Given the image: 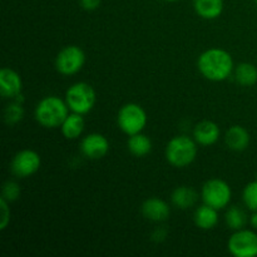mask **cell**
<instances>
[{
    "label": "cell",
    "instance_id": "22",
    "mask_svg": "<svg viewBox=\"0 0 257 257\" xmlns=\"http://www.w3.org/2000/svg\"><path fill=\"white\" fill-rule=\"evenodd\" d=\"M24 117V108L22 103L12 102L4 109V120L8 125H14L19 123Z\"/></svg>",
    "mask_w": 257,
    "mask_h": 257
},
{
    "label": "cell",
    "instance_id": "13",
    "mask_svg": "<svg viewBox=\"0 0 257 257\" xmlns=\"http://www.w3.org/2000/svg\"><path fill=\"white\" fill-rule=\"evenodd\" d=\"M221 130L217 123L212 120H202L193 128V140L203 147L212 146L220 140Z\"/></svg>",
    "mask_w": 257,
    "mask_h": 257
},
{
    "label": "cell",
    "instance_id": "25",
    "mask_svg": "<svg viewBox=\"0 0 257 257\" xmlns=\"http://www.w3.org/2000/svg\"><path fill=\"white\" fill-rule=\"evenodd\" d=\"M0 203H2V220H0V230L4 231L5 228L8 227V225L10 223V216H12V211H10L9 202L4 198L0 200Z\"/></svg>",
    "mask_w": 257,
    "mask_h": 257
},
{
    "label": "cell",
    "instance_id": "19",
    "mask_svg": "<svg viewBox=\"0 0 257 257\" xmlns=\"http://www.w3.org/2000/svg\"><path fill=\"white\" fill-rule=\"evenodd\" d=\"M127 148L135 157H145L150 155L152 151V141L148 136L143 135L142 132L137 135L130 136L127 141Z\"/></svg>",
    "mask_w": 257,
    "mask_h": 257
},
{
    "label": "cell",
    "instance_id": "7",
    "mask_svg": "<svg viewBox=\"0 0 257 257\" xmlns=\"http://www.w3.org/2000/svg\"><path fill=\"white\" fill-rule=\"evenodd\" d=\"M85 53L78 45L64 47L55 58V69L62 75H74L83 69Z\"/></svg>",
    "mask_w": 257,
    "mask_h": 257
},
{
    "label": "cell",
    "instance_id": "26",
    "mask_svg": "<svg viewBox=\"0 0 257 257\" xmlns=\"http://www.w3.org/2000/svg\"><path fill=\"white\" fill-rule=\"evenodd\" d=\"M79 4L87 12H93V10H97L100 7L102 0H79Z\"/></svg>",
    "mask_w": 257,
    "mask_h": 257
},
{
    "label": "cell",
    "instance_id": "27",
    "mask_svg": "<svg viewBox=\"0 0 257 257\" xmlns=\"http://www.w3.org/2000/svg\"><path fill=\"white\" fill-rule=\"evenodd\" d=\"M166 236H167V232H166L165 228L158 227L152 232V240L156 241V242H161V241L165 240Z\"/></svg>",
    "mask_w": 257,
    "mask_h": 257
},
{
    "label": "cell",
    "instance_id": "5",
    "mask_svg": "<svg viewBox=\"0 0 257 257\" xmlns=\"http://www.w3.org/2000/svg\"><path fill=\"white\" fill-rule=\"evenodd\" d=\"M117 124L124 135L141 133L147 124V113L137 103H127L118 110Z\"/></svg>",
    "mask_w": 257,
    "mask_h": 257
},
{
    "label": "cell",
    "instance_id": "28",
    "mask_svg": "<svg viewBox=\"0 0 257 257\" xmlns=\"http://www.w3.org/2000/svg\"><path fill=\"white\" fill-rule=\"evenodd\" d=\"M250 225L252 226L253 230L257 231V211H256V212H252V215H251Z\"/></svg>",
    "mask_w": 257,
    "mask_h": 257
},
{
    "label": "cell",
    "instance_id": "8",
    "mask_svg": "<svg viewBox=\"0 0 257 257\" xmlns=\"http://www.w3.org/2000/svg\"><path fill=\"white\" fill-rule=\"evenodd\" d=\"M227 250L235 257L257 256V233L247 228L235 231L227 241Z\"/></svg>",
    "mask_w": 257,
    "mask_h": 257
},
{
    "label": "cell",
    "instance_id": "20",
    "mask_svg": "<svg viewBox=\"0 0 257 257\" xmlns=\"http://www.w3.org/2000/svg\"><path fill=\"white\" fill-rule=\"evenodd\" d=\"M235 80L242 87H252L257 83V68L252 63H240L233 70Z\"/></svg>",
    "mask_w": 257,
    "mask_h": 257
},
{
    "label": "cell",
    "instance_id": "12",
    "mask_svg": "<svg viewBox=\"0 0 257 257\" xmlns=\"http://www.w3.org/2000/svg\"><path fill=\"white\" fill-rule=\"evenodd\" d=\"M143 217L152 222H165L171 215V207L166 201L158 197H151L142 203L141 207Z\"/></svg>",
    "mask_w": 257,
    "mask_h": 257
},
{
    "label": "cell",
    "instance_id": "9",
    "mask_svg": "<svg viewBox=\"0 0 257 257\" xmlns=\"http://www.w3.org/2000/svg\"><path fill=\"white\" fill-rule=\"evenodd\" d=\"M42 166L39 153L33 150H22L13 157L10 171L18 178H27L35 175Z\"/></svg>",
    "mask_w": 257,
    "mask_h": 257
},
{
    "label": "cell",
    "instance_id": "3",
    "mask_svg": "<svg viewBox=\"0 0 257 257\" xmlns=\"http://www.w3.org/2000/svg\"><path fill=\"white\" fill-rule=\"evenodd\" d=\"M166 160L176 168H185L197 157V143L188 136H176L166 146Z\"/></svg>",
    "mask_w": 257,
    "mask_h": 257
},
{
    "label": "cell",
    "instance_id": "4",
    "mask_svg": "<svg viewBox=\"0 0 257 257\" xmlns=\"http://www.w3.org/2000/svg\"><path fill=\"white\" fill-rule=\"evenodd\" d=\"M64 99L70 112L84 115L94 108L97 94L90 84L85 82H77L68 88Z\"/></svg>",
    "mask_w": 257,
    "mask_h": 257
},
{
    "label": "cell",
    "instance_id": "17",
    "mask_svg": "<svg viewBox=\"0 0 257 257\" xmlns=\"http://www.w3.org/2000/svg\"><path fill=\"white\" fill-rule=\"evenodd\" d=\"M198 200V195L192 187L188 186H181L177 187L171 195V202L175 207L180 210H188L193 207Z\"/></svg>",
    "mask_w": 257,
    "mask_h": 257
},
{
    "label": "cell",
    "instance_id": "23",
    "mask_svg": "<svg viewBox=\"0 0 257 257\" xmlns=\"http://www.w3.org/2000/svg\"><path fill=\"white\" fill-rule=\"evenodd\" d=\"M242 201L246 207L252 212L257 211V180L247 183L242 191Z\"/></svg>",
    "mask_w": 257,
    "mask_h": 257
},
{
    "label": "cell",
    "instance_id": "24",
    "mask_svg": "<svg viewBox=\"0 0 257 257\" xmlns=\"http://www.w3.org/2000/svg\"><path fill=\"white\" fill-rule=\"evenodd\" d=\"M20 195H22V190H20V186L15 181H7L4 183L2 190V198L12 203L17 201L20 197Z\"/></svg>",
    "mask_w": 257,
    "mask_h": 257
},
{
    "label": "cell",
    "instance_id": "11",
    "mask_svg": "<svg viewBox=\"0 0 257 257\" xmlns=\"http://www.w3.org/2000/svg\"><path fill=\"white\" fill-rule=\"evenodd\" d=\"M23 82L19 73L12 68L0 70V94L7 99H14L22 94Z\"/></svg>",
    "mask_w": 257,
    "mask_h": 257
},
{
    "label": "cell",
    "instance_id": "30",
    "mask_svg": "<svg viewBox=\"0 0 257 257\" xmlns=\"http://www.w3.org/2000/svg\"><path fill=\"white\" fill-rule=\"evenodd\" d=\"M253 2H255V4L257 5V0H253Z\"/></svg>",
    "mask_w": 257,
    "mask_h": 257
},
{
    "label": "cell",
    "instance_id": "14",
    "mask_svg": "<svg viewBox=\"0 0 257 257\" xmlns=\"http://www.w3.org/2000/svg\"><path fill=\"white\" fill-rule=\"evenodd\" d=\"M250 133L242 125H232L227 130L225 135V143L231 151L242 152L250 145Z\"/></svg>",
    "mask_w": 257,
    "mask_h": 257
},
{
    "label": "cell",
    "instance_id": "15",
    "mask_svg": "<svg viewBox=\"0 0 257 257\" xmlns=\"http://www.w3.org/2000/svg\"><path fill=\"white\" fill-rule=\"evenodd\" d=\"M218 210L211 207V206L203 203L202 206H198L193 215L195 225L201 230H212L218 223Z\"/></svg>",
    "mask_w": 257,
    "mask_h": 257
},
{
    "label": "cell",
    "instance_id": "31",
    "mask_svg": "<svg viewBox=\"0 0 257 257\" xmlns=\"http://www.w3.org/2000/svg\"><path fill=\"white\" fill-rule=\"evenodd\" d=\"M256 180H257V176H256Z\"/></svg>",
    "mask_w": 257,
    "mask_h": 257
},
{
    "label": "cell",
    "instance_id": "29",
    "mask_svg": "<svg viewBox=\"0 0 257 257\" xmlns=\"http://www.w3.org/2000/svg\"><path fill=\"white\" fill-rule=\"evenodd\" d=\"M166 2H170V3H175V2H178V0H166Z\"/></svg>",
    "mask_w": 257,
    "mask_h": 257
},
{
    "label": "cell",
    "instance_id": "21",
    "mask_svg": "<svg viewBox=\"0 0 257 257\" xmlns=\"http://www.w3.org/2000/svg\"><path fill=\"white\" fill-rule=\"evenodd\" d=\"M225 222L230 230H241V228H245L246 223H247V216H246L245 211L238 206H231L226 211Z\"/></svg>",
    "mask_w": 257,
    "mask_h": 257
},
{
    "label": "cell",
    "instance_id": "18",
    "mask_svg": "<svg viewBox=\"0 0 257 257\" xmlns=\"http://www.w3.org/2000/svg\"><path fill=\"white\" fill-rule=\"evenodd\" d=\"M85 122L84 118L79 113H69L63 124L60 125V131L62 135L64 136L67 140H77L82 136L83 131H84Z\"/></svg>",
    "mask_w": 257,
    "mask_h": 257
},
{
    "label": "cell",
    "instance_id": "2",
    "mask_svg": "<svg viewBox=\"0 0 257 257\" xmlns=\"http://www.w3.org/2000/svg\"><path fill=\"white\" fill-rule=\"evenodd\" d=\"M69 110L65 99L57 95H48L37 104L34 117L42 127L58 128L69 115Z\"/></svg>",
    "mask_w": 257,
    "mask_h": 257
},
{
    "label": "cell",
    "instance_id": "16",
    "mask_svg": "<svg viewBox=\"0 0 257 257\" xmlns=\"http://www.w3.org/2000/svg\"><path fill=\"white\" fill-rule=\"evenodd\" d=\"M223 7V0H193L196 14L206 20H213L221 17Z\"/></svg>",
    "mask_w": 257,
    "mask_h": 257
},
{
    "label": "cell",
    "instance_id": "1",
    "mask_svg": "<svg viewBox=\"0 0 257 257\" xmlns=\"http://www.w3.org/2000/svg\"><path fill=\"white\" fill-rule=\"evenodd\" d=\"M197 68L206 79L211 82H222L231 77L235 70V64L227 50L211 48L198 57Z\"/></svg>",
    "mask_w": 257,
    "mask_h": 257
},
{
    "label": "cell",
    "instance_id": "10",
    "mask_svg": "<svg viewBox=\"0 0 257 257\" xmlns=\"http://www.w3.org/2000/svg\"><path fill=\"white\" fill-rule=\"evenodd\" d=\"M80 151L89 160H100L109 152V141L100 133H90L80 141Z\"/></svg>",
    "mask_w": 257,
    "mask_h": 257
},
{
    "label": "cell",
    "instance_id": "6",
    "mask_svg": "<svg viewBox=\"0 0 257 257\" xmlns=\"http://www.w3.org/2000/svg\"><path fill=\"white\" fill-rule=\"evenodd\" d=\"M201 197L206 205L216 210H222L230 205L232 190L226 181L220 178H211L203 185Z\"/></svg>",
    "mask_w": 257,
    "mask_h": 257
}]
</instances>
